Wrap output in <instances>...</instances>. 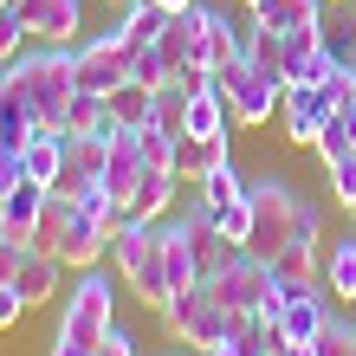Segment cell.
<instances>
[{
  "instance_id": "cell-19",
  "label": "cell",
  "mask_w": 356,
  "mask_h": 356,
  "mask_svg": "<svg viewBox=\"0 0 356 356\" xmlns=\"http://www.w3.org/2000/svg\"><path fill=\"white\" fill-rule=\"evenodd\" d=\"M324 52V19L318 26H291L279 33V65H285V85H305L311 78V58Z\"/></svg>"
},
{
  "instance_id": "cell-16",
  "label": "cell",
  "mask_w": 356,
  "mask_h": 356,
  "mask_svg": "<svg viewBox=\"0 0 356 356\" xmlns=\"http://www.w3.org/2000/svg\"><path fill=\"white\" fill-rule=\"evenodd\" d=\"M220 162H234V136H181L175 143V175L181 181H201V175H214Z\"/></svg>"
},
{
  "instance_id": "cell-38",
  "label": "cell",
  "mask_w": 356,
  "mask_h": 356,
  "mask_svg": "<svg viewBox=\"0 0 356 356\" xmlns=\"http://www.w3.org/2000/svg\"><path fill=\"white\" fill-rule=\"evenodd\" d=\"M52 356H91V343H72V337H52Z\"/></svg>"
},
{
  "instance_id": "cell-29",
  "label": "cell",
  "mask_w": 356,
  "mask_h": 356,
  "mask_svg": "<svg viewBox=\"0 0 356 356\" xmlns=\"http://www.w3.org/2000/svg\"><path fill=\"white\" fill-rule=\"evenodd\" d=\"M195 188H201V201H207V207H220V201H234V195H246V175L234 169V162H220V169H214V175H201Z\"/></svg>"
},
{
  "instance_id": "cell-10",
  "label": "cell",
  "mask_w": 356,
  "mask_h": 356,
  "mask_svg": "<svg viewBox=\"0 0 356 356\" xmlns=\"http://www.w3.org/2000/svg\"><path fill=\"white\" fill-rule=\"evenodd\" d=\"M279 117H285V143H305V149H318V130H324V117H330L324 85H285Z\"/></svg>"
},
{
  "instance_id": "cell-46",
  "label": "cell",
  "mask_w": 356,
  "mask_h": 356,
  "mask_svg": "<svg viewBox=\"0 0 356 356\" xmlns=\"http://www.w3.org/2000/svg\"><path fill=\"white\" fill-rule=\"evenodd\" d=\"M272 356H279V350H272Z\"/></svg>"
},
{
  "instance_id": "cell-33",
  "label": "cell",
  "mask_w": 356,
  "mask_h": 356,
  "mask_svg": "<svg viewBox=\"0 0 356 356\" xmlns=\"http://www.w3.org/2000/svg\"><path fill=\"white\" fill-rule=\"evenodd\" d=\"M19 181H26V156H19V143H7V136H0V201H7Z\"/></svg>"
},
{
  "instance_id": "cell-13",
  "label": "cell",
  "mask_w": 356,
  "mask_h": 356,
  "mask_svg": "<svg viewBox=\"0 0 356 356\" xmlns=\"http://www.w3.org/2000/svg\"><path fill=\"white\" fill-rule=\"evenodd\" d=\"M324 324H330L324 285H298V291L285 298V311H279V330H285V343H318V337H324Z\"/></svg>"
},
{
  "instance_id": "cell-34",
  "label": "cell",
  "mask_w": 356,
  "mask_h": 356,
  "mask_svg": "<svg viewBox=\"0 0 356 356\" xmlns=\"http://www.w3.org/2000/svg\"><path fill=\"white\" fill-rule=\"evenodd\" d=\"M318 356H356V324L330 318V324H324V337H318Z\"/></svg>"
},
{
  "instance_id": "cell-31",
  "label": "cell",
  "mask_w": 356,
  "mask_h": 356,
  "mask_svg": "<svg viewBox=\"0 0 356 356\" xmlns=\"http://www.w3.org/2000/svg\"><path fill=\"white\" fill-rule=\"evenodd\" d=\"M130 78H136V85H149V91H162V85H175V72L162 65V52H156V46H143V52L130 58Z\"/></svg>"
},
{
  "instance_id": "cell-3",
  "label": "cell",
  "mask_w": 356,
  "mask_h": 356,
  "mask_svg": "<svg viewBox=\"0 0 356 356\" xmlns=\"http://www.w3.org/2000/svg\"><path fill=\"white\" fill-rule=\"evenodd\" d=\"M111 253H117L123 285H130L143 305H162V298H169V266H162V227L156 220H136L130 214L111 234Z\"/></svg>"
},
{
  "instance_id": "cell-41",
  "label": "cell",
  "mask_w": 356,
  "mask_h": 356,
  "mask_svg": "<svg viewBox=\"0 0 356 356\" xmlns=\"http://www.w3.org/2000/svg\"><path fill=\"white\" fill-rule=\"evenodd\" d=\"M156 7H162V13H181V7H195V0H156Z\"/></svg>"
},
{
  "instance_id": "cell-11",
  "label": "cell",
  "mask_w": 356,
  "mask_h": 356,
  "mask_svg": "<svg viewBox=\"0 0 356 356\" xmlns=\"http://www.w3.org/2000/svg\"><path fill=\"white\" fill-rule=\"evenodd\" d=\"M19 19L46 46H72V33L85 26V0H19Z\"/></svg>"
},
{
  "instance_id": "cell-15",
  "label": "cell",
  "mask_w": 356,
  "mask_h": 356,
  "mask_svg": "<svg viewBox=\"0 0 356 356\" xmlns=\"http://www.w3.org/2000/svg\"><path fill=\"white\" fill-rule=\"evenodd\" d=\"M65 149H72V136H65V130H46V123H39V130L19 143V156H26V181L52 188V181H58V169H65Z\"/></svg>"
},
{
  "instance_id": "cell-37",
  "label": "cell",
  "mask_w": 356,
  "mask_h": 356,
  "mask_svg": "<svg viewBox=\"0 0 356 356\" xmlns=\"http://www.w3.org/2000/svg\"><path fill=\"white\" fill-rule=\"evenodd\" d=\"M19 259H26V240H13V234H0V279H13Z\"/></svg>"
},
{
  "instance_id": "cell-24",
  "label": "cell",
  "mask_w": 356,
  "mask_h": 356,
  "mask_svg": "<svg viewBox=\"0 0 356 356\" xmlns=\"http://www.w3.org/2000/svg\"><path fill=\"white\" fill-rule=\"evenodd\" d=\"M58 130H65V136H104V130H111V97H104V91H72Z\"/></svg>"
},
{
  "instance_id": "cell-42",
  "label": "cell",
  "mask_w": 356,
  "mask_h": 356,
  "mask_svg": "<svg viewBox=\"0 0 356 356\" xmlns=\"http://www.w3.org/2000/svg\"><path fill=\"white\" fill-rule=\"evenodd\" d=\"M169 356H201V350H169Z\"/></svg>"
},
{
  "instance_id": "cell-4",
  "label": "cell",
  "mask_w": 356,
  "mask_h": 356,
  "mask_svg": "<svg viewBox=\"0 0 356 356\" xmlns=\"http://www.w3.org/2000/svg\"><path fill=\"white\" fill-rule=\"evenodd\" d=\"M201 285L214 291V298L234 311V318H253V311L266 305V291L279 285V272H272L266 253H253V246H234V240H227V253L214 259V272H207Z\"/></svg>"
},
{
  "instance_id": "cell-40",
  "label": "cell",
  "mask_w": 356,
  "mask_h": 356,
  "mask_svg": "<svg viewBox=\"0 0 356 356\" xmlns=\"http://www.w3.org/2000/svg\"><path fill=\"white\" fill-rule=\"evenodd\" d=\"M343 117H350V130H356V78H350V97H343Z\"/></svg>"
},
{
  "instance_id": "cell-43",
  "label": "cell",
  "mask_w": 356,
  "mask_h": 356,
  "mask_svg": "<svg viewBox=\"0 0 356 356\" xmlns=\"http://www.w3.org/2000/svg\"><path fill=\"white\" fill-rule=\"evenodd\" d=\"M240 7H246V13H253V7H259V0H240Z\"/></svg>"
},
{
  "instance_id": "cell-28",
  "label": "cell",
  "mask_w": 356,
  "mask_h": 356,
  "mask_svg": "<svg viewBox=\"0 0 356 356\" xmlns=\"http://www.w3.org/2000/svg\"><path fill=\"white\" fill-rule=\"evenodd\" d=\"M220 227V240H234V246H253V201L234 195V201H220V207H207Z\"/></svg>"
},
{
  "instance_id": "cell-25",
  "label": "cell",
  "mask_w": 356,
  "mask_h": 356,
  "mask_svg": "<svg viewBox=\"0 0 356 356\" xmlns=\"http://www.w3.org/2000/svg\"><path fill=\"white\" fill-rule=\"evenodd\" d=\"M149 117H156V91L136 85V78H123V85L111 91V123L117 130H143Z\"/></svg>"
},
{
  "instance_id": "cell-5",
  "label": "cell",
  "mask_w": 356,
  "mask_h": 356,
  "mask_svg": "<svg viewBox=\"0 0 356 356\" xmlns=\"http://www.w3.org/2000/svg\"><path fill=\"white\" fill-rule=\"evenodd\" d=\"M246 201H253V253H279V246H291V234H298V207H305V195L291 188L285 175H253L246 181Z\"/></svg>"
},
{
  "instance_id": "cell-8",
  "label": "cell",
  "mask_w": 356,
  "mask_h": 356,
  "mask_svg": "<svg viewBox=\"0 0 356 356\" xmlns=\"http://www.w3.org/2000/svg\"><path fill=\"white\" fill-rule=\"evenodd\" d=\"M130 46H123V33L111 26V33H97V39H85L78 46V91H104L111 97L123 78H130Z\"/></svg>"
},
{
  "instance_id": "cell-23",
  "label": "cell",
  "mask_w": 356,
  "mask_h": 356,
  "mask_svg": "<svg viewBox=\"0 0 356 356\" xmlns=\"http://www.w3.org/2000/svg\"><path fill=\"white\" fill-rule=\"evenodd\" d=\"M324 291L343 298V305H356V234L324 246Z\"/></svg>"
},
{
  "instance_id": "cell-30",
  "label": "cell",
  "mask_w": 356,
  "mask_h": 356,
  "mask_svg": "<svg viewBox=\"0 0 356 356\" xmlns=\"http://www.w3.org/2000/svg\"><path fill=\"white\" fill-rule=\"evenodd\" d=\"M324 188H330L337 207H356V149L337 156V162H324Z\"/></svg>"
},
{
  "instance_id": "cell-45",
  "label": "cell",
  "mask_w": 356,
  "mask_h": 356,
  "mask_svg": "<svg viewBox=\"0 0 356 356\" xmlns=\"http://www.w3.org/2000/svg\"><path fill=\"white\" fill-rule=\"evenodd\" d=\"M350 220H356V207H350Z\"/></svg>"
},
{
  "instance_id": "cell-32",
  "label": "cell",
  "mask_w": 356,
  "mask_h": 356,
  "mask_svg": "<svg viewBox=\"0 0 356 356\" xmlns=\"http://www.w3.org/2000/svg\"><path fill=\"white\" fill-rule=\"evenodd\" d=\"M26 19H19V0H0V58H13L19 46H26Z\"/></svg>"
},
{
  "instance_id": "cell-12",
  "label": "cell",
  "mask_w": 356,
  "mask_h": 356,
  "mask_svg": "<svg viewBox=\"0 0 356 356\" xmlns=\"http://www.w3.org/2000/svg\"><path fill=\"white\" fill-rule=\"evenodd\" d=\"M52 253L65 259V266H78V272H91V266H97L104 253H111V234H104V227H97V220L85 214V207L72 201V220H65V234L52 240Z\"/></svg>"
},
{
  "instance_id": "cell-22",
  "label": "cell",
  "mask_w": 356,
  "mask_h": 356,
  "mask_svg": "<svg viewBox=\"0 0 356 356\" xmlns=\"http://www.w3.org/2000/svg\"><path fill=\"white\" fill-rule=\"evenodd\" d=\"M318 19H324V0H259V7H253V26H266V33L318 26Z\"/></svg>"
},
{
  "instance_id": "cell-44",
  "label": "cell",
  "mask_w": 356,
  "mask_h": 356,
  "mask_svg": "<svg viewBox=\"0 0 356 356\" xmlns=\"http://www.w3.org/2000/svg\"><path fill=\"white\" fill-rule=\"evenodd\" d=\"M350 39H356V19H350Z\"/></svg>"
},
{
  "instance_id": "cell-27",
  "label": "cell",
  "mask_w": 356,
  "mask_h": 356,
  "mask_svg": "<svg viewBox=\"0 0 356 356\" xmlns=\"http://www.w3.org/2000/svg\"><path fill=\"white\" fill-rule=\"evenodd\" d=\"M201 52H207V72H227V65L246 52V33H240L227 13H207V39H201Z\"/></svg>"
},
{
  "instance_id": "cell-36",
  "label": "cell",
  "mask_w": 356,
  "mask_h": 356,
  "mask_svg": "<svg viewBox=\"0 0 356 356\" xmlns=\"http://www.w3.org/2000/svg\"><path fill=\"white\" fill-rule=\"evenodd\" d=\"M91 356H136V337H130V330H123V324H111V337H104Z\"/></svg>"
},
{
  "instance_id": "cell-17",
  "label": "cell",
  "mask_w": 356,
  "mask_h": 356,
  "mask_svg": "<svg viewBox=\"0 0 356 356\" xmlns=\"http://www.w3.org/2000/svg\"><path fill=\"white\" fill-rule=\"evenodd\" d=\"M46 195H52V188L19 181L13 195L0 201V234H13V240H26V246H33V234H39V214H46Z\"/></svg>"
},
{
  "instance_id": "cell-39",
  "label": "cell",
  "mask_w": 356,
  "mask_h": 356,
  "mask_svg": "<svg viewBox=\"0 0 356 356\" xmlns=\"http://www.w3.org/2000/svg\"><path fill=\"white\" fill-rule=\"evenodd\" d=\"M279 356H318V343H285Z\"/></svg>"
},
{
  "instance_id": "cell-14",
  "label": "cell",
  "mask_w": 356,
  "mask_h": 356,
  "mask_svg": "<svg viewBox=\"0 0 356 356\" xmlns=\"http://www.w3.org/2000/svg\"><path fill=\"white\" fill-rule=\"evenodd\" d=\"M234 111H227V91L207 78V85H188V104H181V136H220Z\"/></svg>"
},
{
  "instance_id": "cell-20",
  "label": "cell",
  "mask_w": 356,
  "mask_h": 356,
  "mask_svg": "<svg viewBox=\"0 0 356 356\" xmlns=\"http://www.w3.org/2000/svg\"><path fill=\"white\" fill-rule=\"evenodd\" d=\"M33 130H39V123H33V104H26V91H19L13 65H0V136H7V143H26Z\"/></svg>"
},
{
  "instance_id": "cell-6",
  "label": "cell",
  "mask_w": 356,
  "mask_h": 356,
  "mask_svg": "<svg viewBox=\"0 0 356 356\" xmlns=\"http://www.w3.org/2000/svg\"><path fill=\"white\" fill-rule=\"evenodd\" d=\"M214 85L227 91L234 123H266V117L285 104V72H279V65H259L253 52H240L227 72H214Z\"/></svg>"
},
{
  "instance_id": "cell-1",
  "label": "cell",
  "mask_w": 356,
  "mask_h": 356,
  "mask_svg": "<svg viewBox=\"0 0 356 356\" xmlns=\"http://www.w3.org/2000/svg\"><path fill=\"white\" fill-rule=\"evenodd\" d=\"M7 65H13L19 91H26V104H33V123L58 130V123H65V104L78 91V46H46V39H39L33 52L19 46Z\"/></svg>"
},
{
  "instance_id": "cell-9",
  "label": "cell",
  "mask_w": 356,
  "mask_h": 356,
  "mask_svg": "<svg viewBox=\"0 0 356 356\" xmlns=\"http://www.w3.org/2000/svg\"><path fill=\"white\" fill-rule=\"evenodd\" d=\"M104 156H111V130H104V136H72V149H65V169H58L52 195H65V201H85V188H97V181H104Z\"/></svg>"
},
{
  "instance_id": "cell-7",
  "label": "cell",
  "mask_w": 356,
  "mask_h": 356,
  "mask_svg": "<svg viewBox=\"0 0 356 356\" xmlns=\"http://www.w3.org/2000/svg\"><path fill=\"white\" fill-rule=\"evenodd\" d=\"M111 324H117V285L91 266L85 279L65 291V324H58V337H72V343H91V350H97L104 337H111Z\"/></svg>"
},
{
  "instance_id": "cell-26",
  "label": "cell",
  "mask_w": 356,
  "mask_h": 356,
  "mask_svg": "<svg viewBox=\"0 0 356 356\" xmlns=\"http://www.w3.org/2000/svg\"><path fill=\"white\" fill-rule=\"evenodd\" d=\"M162 26H169V13H162L156 0H123L117 33H123V46H130V52H143V46H149V39H156Z\"/></svg>"
},
{
  "instance_id": "cell-2",
  "label": "cell",
  "mask_w": 356,
  "mask_h": 356,
  "mask_svg": "<svg viewBox=\"0 0 356 356\" xmlns=\"http://www.w3.org/2000/svg\"><path fill=\"white\" fill-rule=\"evenodd\" d=\"M156 318H162V330H169L175 343H188V350H214V343H227V337L240 330V318H234V311H227L207 285H188V291H175V298H162Z\"/></svg>"
},
{
  "instance_id": "cell-18",
  "label": "cell",
  "mask_w": 356,
  "mask_h": 356,
  "mask_svg": "<svg viewBox=\"0 0 356 356\" xmlns=\"http://www.w3.org/2000/svg\"><path fill=\"white\" fill-rule=\"evenodd\" d=\"M58 272H65V259H58V253H46V246H26V259H19L13 285L26 291V305H46V298H58Z\"/></svg>"
},
{
  "instance_id": "cell-21",
  "label": "cell",
  "mask_w": 356,
  "mask_h": 356,
  "mask_svg": "<svg viewBox=\"0 0 356 356\" xmlns=\"http://www.w3.org/2000/svg\"><path fill=\"white\" fill-rule=\"evenodd\" d=\"M175 169H156V162H149V169H143V181H136V195H130V214L136 220H162V214H169V201H175Z\"/></svg>"
},
{
  "instance_id": "cell-35",
  "label": "cell",
  "mask_w": 356,
  "mask_h": 356,
  "mask_svg": "<svg viewBox=\"0 0 356 356\" xmlns=\"http://www.w3.org/2000/svg\"><path fill=\"white\" fill-rule=\"evenodd\" d=\"M26 311H33V305H26V291H19L13 279H0V330H13Z\"/></svg>"
}]
</instances>
